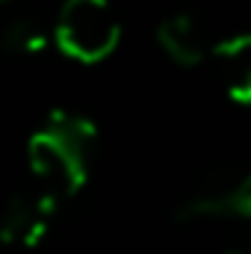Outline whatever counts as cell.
<instances>
[{"label":"cell","instance_id":"7","mask_svg":"<svg viewBox=\"0 0 251 254\" xmlns=\"http://www.w3.org/2000/svg\"><path fill=\"white\" fill-rule=\"evenodd\" d=\"M51 30L33 18H18L3 33V51L15 57H39L51 48Z\"/></svg>","mask_w":251,"mask_h":254},{"label":"cell","instance_id":"3","mask_svg":"<svg viewBox=\"0 0 251 254\" xmlns=\"http://www.w3.org/2000/svg\"><path fill=\"white\" fill-rule=\"evenodd\" d=\"M60 201L36 187L15 192L0 213V243L12 249H36L48 237Z\"/></svg>","mask_w":251,"mask_h":254},{"label":"cell","instance_id":"6","mask_svg":"<svg viewBox=\"0 0 251 254\" xmlns=\"http://www.w3.org/2000/svg\"><path fill=\"white\" fill-rule=\"evenodd\" d=\"M251 39L249 33H234L210 45L213 63L222 68L225 74V92L237 107H249L251 101V63H249Z\"/></svg>","mask_w":251,"mask_h":254},{"label":"cell","instance_id":"1","mask_svg":"<svg viewBox=\"0 0 251 254\" xmlns=\"http://www.w3.org/2000/svg\"><path fill=\"white\" fill-rule=\"evenodd\" d=\"M95 154L98 127L92 125V119L71 110H54L45 125L27 139L33 187L57 198L60 204L65 198H74L89 184Z\"/></svg>","mask_w":251,"mask_h":254},{"label":"cell","instance_id":"5","mask_svg":"<svg viewBox=\"0 0 251 254\" xmlns=\"http://www.w3.org/2000/svg\"><path fill=\"white\" fill-rule=\"evenodd\" d=\"M157 45L163 54L181 68H198L210 57V36L204 24L192 12H175L160 21L157 27Z\"/></svg>","mask_w":251,"mask_h":254},{"label":"cell","instance_id":"8","mask_svg":"<svg viewBox=\"0 0 251 254\" xmlns=\"http://www.w3.org/2000/svg\"><path fill=\"white\" fill-rule=\"evenodd\" d=\"M0 3H6V0H0Z\"/></svg>","mask_w":251,"mask_h":254},{"label":"cell","instance_id":"2","mask_svg":"<svg viewBox=\"0 0 251 254\" xmlns=\"http://www.w3.org/2000/svg\"><path fill=\"white\" fill-rule=\"evenodd\" d=\"M51 42L80 65H101L122 45V21L113 0H65Z\"/></svg>","mask_w":251,"mask_h":254},{"label":"cell","instance_id":"4","mask_svg":"<svg viewBox=\"0 0 251 254\" xmlns=\"http://www.w3.org/2000/svg\"><path fill=\"white\" fill-rule=\"evenodd\" d=\"M251 216V178L207 184L178 207V219H249Z\"/></svg>","mask_w":251,"mask_h":254}]
</instances>
